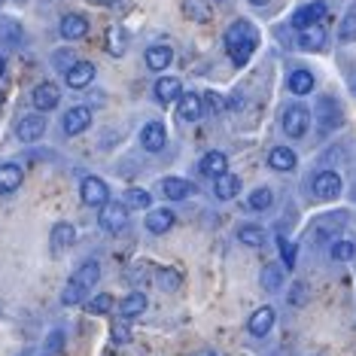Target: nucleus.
<instances>
[{"mask_svg":"<svg viewBox=\"0 0 356 356\" xmlns=\"http://www.w3.org/2000/svg\"><path fill=\"white\" fill-rule=\"evenodd\" d=\"M256 43H259V34L247 19H238L229 31H225V52H229L234 67H244L250 61V55L256 52Z\"/></svg>","mask_w":356,"mask_h":356,"instance_id":"nucleus-1","label":"nucleus"},{"mask_svg":"<svg viewBox=\"0 0 356 356\" xmlns=\"http://www.w3.org/2000/svg\"><path fill=\"white\" fill-rule=\"evenodd\" d=\"M98 225L107 234H119L128 225V207L125 204H116V201H107V204L101 207V213H98Z\"/></svg>","mask_w":356,"mask_h":356,"instance_id":"nucleus-2","label":"nucleus"},{"mask_svg":"<svg viewBox=\"0 0 356 356\" xmlns=\"http://www.w3.org/2000/svg\"><path fill=\"white\" fill-rule=\"evenodd\" d=\"M307 125H311V113H307V107L293 104V107L283 110V131H286L289 137H305Z\"/></svg>","mask_w":356,"mask_h":356,"instance_id":"nucleus-3","label":"nucleus"},{"mask_svg":"<svg viewBox=\"0 0 356 356\" xmlns=\"http://www.w3.org/2000/svg\"><path fill=\"white\" fill-rule=\"evenodd\" d=\"M79 195H83L88 207H104L110 201V189L101 177H86V180L79 183Z\"/></svg>","mask_w":356,"mask_h":356,"instance_id":"nucleus-4","label":"nucleus"},{"mask_svg":"<svg viewBox=\"0 0 356 356\" xmlns=\"http://www.w3.org/2000/svg\"><path fill=\"white\" fill-rule=\"evenodd\" d=\"M43 134H46V119L40 116V113H28V116H22L19 125H15V137H19L22 143H34Z\"/></svg>","mask_w":356,"mask_h":356,"instance_id":"nucleus-5","label":"nucleus"},{"mask_svg":"<svg viewBox=\"0 0 356 356\" xmlns=\"http://www.w3.org/2000/svg\"><path fill=\"white\" fill-rule=\"evenodd\" d=\"M341 177H338L335 171H323L314 177V183H311V189H314V195H317L320 201H332V198H338L341 195Z\"/></svg>","mask_w":356,"mask_h":356,"instance_id":"nucleus-6","label":"nucleus"},{"mask_svg":"<svg viewBox=\"0 0 356 356\" xmlns=\"http://www.w3.org/2000/svg\"><path fill=\"white\" fill-rule=\"evenodd\" d=\"M323 15H326V3H323V0H314V3H307V6H298L296 15H293V25L298 31H305L311 25H320Z\"/></svg>","mask_w":356,"mask_h":356,"instance_id":"nucleus-7","label":"nucleus"},{"mask_svg":"<svg viewBox=\"0 0 356 356\" xmlns=\"http://www.w3.org/2000/svg\"><path fill=\"white\" fill-rule=\"evenodd\" d=\"M88 125H92V110H88V107H74V110L64 113V122H61L64 134L76 137V134H83Z\"/></svg>","mask_w":356,"mask_h":356,"instance_id":"nucleus-8","label":"nucleus"},{"mask_svg":"<svg viewBox=\"0 0 356 356\" xmlns=\"http://www.w3.org/2000/svg\"><path fill=\"white\" fill-rule=\"evenodd\" d=\"M31 101H34V107L40 113H49L58 107V101H61V92H58V86L55 83H40L34 88V95H31Z\"/></svg>","mask_w":356,"mask_h":356,"instance_id":"nucleus-9","label":"nucleus"},{"mask_svg":"<svg viewBox=\"0 0 356 356\" xmlns=\"http://www.w3.org/2000/svg\"><path fill=\"white\" fill-rule=\"evenodd\" d=\"M344 222H347V213H344V210H338L335 216H320V220L311 225V241H326L329 234H335Z\"/></svg>","mask_w":356,"mask_h":356,"instance_id":"nucleus-10","label":"nucleus"},{"mask_svg":"<svg viewBox=\"0 0 356 356\" xmlns=\"http://www.w3.org/2000/svg\"><path fill=\"white\" fill-rule=\"evenodd\" d=\"M92 79H95V64L92 61H76L74 67L64 74V83H67L70 88H76V92L92 86Z\"/></svg>","mask_w":356,"mask_h":356,"instance_id":"nucleus-11","label":"nucleus"},{"mask_svg":"<svg viewBox=\"0 0 356 356\" xmlns=\"http://www.w3.org/2000/svg\"><path fill=\"white\" fill-rule=\"evenodd\" d=\"M58 31H61L64 40H83L88 34V19H86V15H79V13H67L61 19Z\"/></svg>","mask_w":356,"mask_h":356,"instance_id":"nucleus-12","label":"nucleus"},{"mask_svg":"<svg viewBox=\"0 0 356 356\" xmlns=\"http://www.w3.org/2000/svg\"><path fill=\"white\" fill-rule=\"evenodd\" d=\"M274 326V311L271 307H259L256 314H250V320H247V332L253 338H265L271 332Z\"/></svg>","mask_w":356,"mask_h":356,"instance_id":"nucleus-13","label":"nucleus"},{"mask_svg":"<svg viewBox=\"0 0 356 356\" xmlns=\"http://www.w3.org/2000/svg\"><path fill=\"white\" fill-rule=\"evenodd\" d=\"M171 61H174V49H171V46L156 43V46H149V49H147V67L156 70V74H161L165 67H171Z\"/></svg>","mask_w":356,"mask_h":356,"instance_id":"nucleus-14","label":"nucleus"},{"mask_svg":"<svg viewBox=\"0 0 356 356\" xmlns=\"http://www.w3.org/2000/svg\"><path fill=\"white\" fill-rule=\"evenodd\" d=\"M140 147L147 149V152H159L161 147H165V125H161V122L143 125V131H140Z\"/></svg>","mask_w":356,"mask_h":356,"instance_id":"nucleus-15","label":"nucleus"},{"mask_svg":"<svg viewBox=\"0 0 356 356\" xmlns=\"http://www.w3.org/2000/svg\"><path fill=\"white\" fill-rule=\"evenodd\" d=\"M147 229H149L152 234L171 232V229H174V210H168V207L149 210V213H147Z\"/></svg>","mask_w":356,"mask_h":356,"instance_id":"nucleus-16","label":"nucleus"},{"mask_svg":"<svg viewBox=\"0 0 356 356\" xmlns=\"http://www.w3.org/2000/svg\"><path fill=\"white\" fill-rule=\"evenodd\" d=\"M22 180H25V174H22L19 165H0V195H10V192H15L22 186Z\"/></svg>","mask_w":356,"mask_h":356,"instance_id":"nucleus-17","label":"nucleus"},{"mask_svg":"<svg viewBox=\"0 0 356 356\" xmlns=\"http://www.w3.org/2000/svg\"><path fill=\"white\" fill-rule=\"evenodd\" d=\"M161 195L171 201H183L192 195V183H186L183 177H165V180H161Z\"/></svg>","mask_w":356,"mask_h":356,"instance_id":"nucleus-18","label":"nucleus"},{"mask_svg":"<svg viewBox=\"0 0 356 356\" xmlns=\"http://www.w3.org/2000/svg\"><path fill=\"white\" fill-rule=\"evenodd\" d=\"M180 95H183V86L177 76H161L156 83V101L159 104H171V101L180 98Z\"/></svg>","mask_w":356,"mask_h":356,"instance_id":"nucleus-19","label":"nucleus"},{"mask_svg":"<svg viewBox=\"0 0 356 356\" xmlns=\"http://www.w3.org/2000/svg\"><path fill=\"white\" fill-rule=\"evenodd\" d=\"M268 165L274 168V171H296L298 159H296V152L289 147H274L268 152Z\"/></svg>","mask_w":356,"mask_h":356,"instance_id":"nucleus-20","label":"nucleus"},{"mask_svg":"<svg viewBox=\"0 0 356 356\" xmlns=\"http://www.w3.org/2000/svg\"><path fill=\"white\" fill-rule=\"evenodd\" d=\"M298 46H302V49H311V52L323 49V46H326V28H323V25L305 28L302 34H298Z\"/></svg>","mask_w":356,"mask_h":356,"instance_id":"nucleus-21","label":"nucleus"},{"mask_svg":"<svg viewBox=\"0 0 356 356\" xmlns=\"http://www.w3.org/2000/svg\"><path fill=\"white\" fill-rule=\"evenodd\" d=\"M143 311H147V296H143V293H128L122 302H119V314H122L125 320L140 317Z\"/></svg>","mask_w":356,"mask_h":356,"instance_id":"nucleus-22","label":"nucleus"},{"mask_svg":"<svg viewBox=\"0 0 356 356\" xmlns=\"http://www.w3.org/2000/svg\"><path fill=\"white\" fill-rule=\"evenodd\" d=\"M201 113H204V104H201L198 95H192V92L180 95V119H186V122H198Z\"/></svg>","mask_w":356,"mask_h":356,"instance_id":"nucleus-23","label":"nucleus"},{"mask_svg":"<svg viewBox=\"0 0 356 356\" xmlns=\"http://www.w3.org/2000/svg\"><path fill=\"white\" fill-rule=\"evenodd\" d=\"M201 171H204L207 177H222V174H229V159L222 156V152H207L204 159H201Z\"/></svg>","mask_w":356,"mask_h":356,"instance_id":"nucleus-24","label":"nucleus"},{"mask_svg":"<svg viewBox=\"0 0 356 356\" xmlns=\"http://www.w3.org/2000/svg\"><path fill=\"white\" fill-rule=\"evenodd\" d=\"M213 192H216V198H220V201H232L241 192V180H238V177H232V174H222V177H216Z\"/></svg>","mask_w":356,"mask_h":356,"instance_id":"nucleus-25","label":"nucleus"},{"mask_svg":"<svg viewBox=\"0 0 356 356\" xmlns=\"http://www.w3.org/2000/svg\"><path fill=\"white\" fill-rule=\"evenodd\" d=\"M74 280L79 283V286H86V289H92L95 283L101 280V265L98 262H83L76 268V274H74Z\"/></svg>","mask_w":356,"mask_h":356,"instance_id":"nucleus-26","label":"nucleus"},{"mask_svg":"<svg viewBox=\"0 0 356 356\" xmlns=\"http://www.w3.org/2000/svg\"><path fill=\"white\" fill-rule=\"evenodd\" d=\"M74 241H76V232H74V225H70V222H58V225L52 229V247H55V250L74 247Z\"/></svg>","mask_w":356,"mask_h":356,"instance_id":"nucleus-27","label":"nucleus"},{"mask_svg":"<svg viewBox=\"0 0 356 356\" xmlns=\"http://www.w3.org/2000/svg\"><path fill=\"white\" fill-rule=\"evenodd\" d=\"M289 92L293 95H311L314 92V74L311 70H293V76H289Z\"/></svg>","mask_w":356,"mask_h":356,"instance_id":"nucleus-28","label":"nucleus"},{"mask_svg":"<svg viewBox=\"0 0 356 356\" xmlns=\"http://www.w3.org/2000/svg\"><path fill=\"white\" fill-rule=\"evenodd\" d=\"M320 110H323V131H329V128H338V125H341V107H338L335 101L323 98V101H320Z\"/></svg>","mask_w":356,"mask_h":356,"instance_id":"nucleus-29","label":"nucleus"},{"mask_svg":"<svg viewBox=\"0 0 356 356\" xmlns=\"http://www.w3.org/2000/svg\"><path fill=\"white\" fill-rule=\"evenodd\" d=\"M0 40H3V43H10V46H19L22 40H25V31H22L19 22L3 19V22H0Z\"/></svg>","mask_w":356,"mask_h":356,"instance_id":"nucleus-30","label":"nucleus"},{"mask_svg":"<svg viewBox=\"0 0 356 356\" xmlns=\"http://www.w3.org/2000/svg\"><path fill=\"white\" fill-rule=\"evenodd\" d=\"M238 241L244 247H262L265 244V232L259 225H241L238 229Z\"/></svg>","mask_w":356,"mask_h":356,"instance_id":"nucleus-31","label":"nucleus"},{"mask_svg":"<svg viewBox=\"0 0 356 356\" xmlns=\"http://www.w3.org/2000/svg\"><path fill=\"white\" fill-rule=\"evenodd\" d=\"M156 280H159V286L165 289V293H177V289H180V283H183V274L177 268H161L156 274Z\"/></svg>","mask_w":356,"mask_h":356,"instance_id":"nucleus-32","label":"nucleus"},{"mask_svg":"<svg viewBox=\"0 0 356 356\" xmlns=\"http://www.w3.org/2000/svg\"><path fill=\"white\" fill-rule=\"evenodd\" d=\"M338 40H341V43H353L356 40V0H353L350 10H347L341 28H338Z\"/></svg>","mask_w":356,"mask_h":356,"instance_id":"nucleus-33","label":"nucleus"},{"mask_svg":"<svg viewBox=\"0 0 356 356\" xmlns=\"http://www.w3.org/2000/svg\"><path fill=\"white\" fill-rule=\"evenodd\" d=\"M86 293H88V289H86V286H79V283L70 277V280H67V286H64V293H61V302L67 305V307H74V305L83 302Z\"/></svg>","mask_w":356,"mask_h":356,"instance_id":"nucleus-34","label":"nucleus"},{"mask_svg":"<svg viewBox=\"0 0 356 356\" xmlns=\"http://www.w3.org/2000/svg\"><path fill=\"white\" fill-rule=\"evenodd\" d=\"M280 283H283V265H265V271H262V286L271 289V293H277Z\"/></svg>","mask_w":356,"mask_h":356,"instance_id":"nucleus-35","label":"nucleus"},{"mask_svg":"<svg viewBox=\"0 0 356 356\" xmlns=\"http://www.w3.org/2000/svg\"><path fill=\"white\" fill-rule=\"evenodd\" d=\"M125 31L122 28H110L107 31V52L110 55H116V58H119V55H125Z\"/></svg>","mask_w":356,"mask_h":356,"instance_id":"nucleus-36","label":"nucleus"},{"mask_svg":"<svg viewBox=\"0 0 356 356\" xmlns=\"http://www.w3.org/2000/svg\"><path fill=\"white\" fill-rule=\"evenodd\" d=\"M149 204H152V198H149L147 189H128V192H125V207H140V210H147Z\"/></svg>","mask_w":356,"mask_h":356,"instance_id":"nucleus-37","label":"nucleus"},{"mask_svg":"<svg viewBox=\"0 0 356 356\" xmlns=\"http://www.w3.org/2000/svg\"><path fill=\"white\" fill-rule=\"evenodd\" d=\"M353 256H356L353 241H335V244H332V259H338V262H350Z\"/></svg>","mask_w":356,"mask_h":356,"instance_id":"nucleus-38","label":"nucleus"},{"mask_svg":"<svg viewBox=\"0 0 356 356\" xmlns=\"http://www.w3.org/2000/svg\"><path fill=\"white\" fill-rule=\"evenodd\" d=\"M271 201H274V195H271V189H265V186H259V189L250 195V210H268L271 207Z\"/></svg>","mask_w":356,"mask_h":356,"instance_id":"nucleus-39","label":"nucleus"},{"mask_svg":"<svg viewBox=\"0 0 356 356\" xmlns=\"http://www.w3.org/2000/svg\"><path fill=\"white\" fill-rule=\"evenodd\" d=\"M86 311H88V314H110V311H113V296H107V293L95 296L92 302H88Z\"/></svg>","mask_w":356,"mask_h":356,"instance_id":"nucleus-40","label":"nucleus"},{"mask_svg":"<svg viewBox=\"0 0 356 356\" xmlns=\"http://www.w3.org/2000/svg\"><path fill=\"white\" fill-rule=\"evenodd\" d=\"M52 61H55V67H58V70H64V74H67V70L76 64V58H74V52H70V49H58Z\"/></svg>","mask_w":356,"mask_h":356,"instance_id":"nucleus-41","label":"nucleus"},{"mask_svg":"<svg viewBox=\"0 0 356 356\" xmlns=\"http://www.w3.org/2000/svg\"><path fill=\"white\" fill-rule=\"evenodd\" d=\"M64 347V332L61 329H55L49 332V338H46V356H55Z\"/></svg>","mask_w":356,"mask_h":356,"instance_id":"nucleus-42","label":"nucleus"},{"mask_svg":"<svg viewBox=\"0 0 356 356\" xmlns=\"http://www.w3.org/2000/svg\"><path fill=\"white\" fill-rule=\"evenodd\" d=\"M113 341H116V344H128V341H131V329H128L125 326V323H113Z\"/></svg>","mask_w":356,"mask_h":356,"instance_id":"nucleus-43","label":"nucleus"},{"mask_svg":"<svg viewBox=\"0 0 356 356\" xmlns=\"http://www.w3.org/2000/svg\"><path fill=\"white\" fill-rule=\"evenodd\" d=\"M280 256H283V265H286V268H293V265H296V244H289V241L280 238Z\"/></svg>","mask_w":356,"mask_h":356,"instance_id":"nucleus-44","label":"nucleus"},{"mask_svg":"<svg viewBox=\"0 0 356 356\" xmlns=\"http://www.w3.org/2000/svg\"><path fill=\"white\" fill-rule=\"evenodd\" d=\"M204 104H207V107L213 110V113H222V110H225V104H222V98H220L216 92H207V95H204Z\"/></svg>","mask_w":356,"mask_h":356,"instance_id":"nucleus-45","label":"nucleus"},{"mask_svg":"<svg viewBox=\"0 0 356 356\" xmlns=\"http://www.w3.org/2000/svg\"><path fill=\"white\" fill-rule=\"evenodd\" d=\"M289 302H293V305H302V302H305V286H302V283H296V289H293V296H289Z\"/></svg>","mask_w":356,"mask_h":356,"instance_id":"nucleus-46","label":"nucleus"},{"mask_svg":"<svg viewBox=\"0 0 356 356\" xmlns=\"http://www.w3.org/2000/svg\"><path fill=\"white\" fill-rule=\"evenodd\" d=\"M3 74H6V61H3V55H0V79H3Z\"/></svg>","mask_w":356,"mask_h":356,"instance_id":"nucleus-47","label":"nucleus"},{"mask_svg":"<svg viewBox=\"0 0 356 356\" xmlns=\"http://www.w3.org/2000/svg\"><path fill=\"white\" fill-rule=\"evenodd\" d=\"M192 356H216L213 350H198V353H192Z\"/></svg>","mask_w":356,"mask_h":356,"instance_id":"nucleus-48","label":"nucleus"},{"mask_svg":"<svg viewBox=\"0 0 356 356\" xmlns=\"http://www.w3.org/2000/svg\"><path fill=\"white\" fill-rule=\"evenodd\" d=\"M250 3H253V6H265V3H268V0H250Z\"/></svg>","mask_w":356,"mask_h":356,"instance_id":"nucleus-49","label":"nucleus"},{"mask_svg":"<svg viewBox=\"0 0 356 356\" xmlns=\"http://www.w3.org/2000/svg\"><path fill=\"white\" fill-rule=\"evenodd\" d=\"M350 86H353V92H356V74L350 76Z\"/></svg>","mask_w":356,"mask_h":356,"instance_id":"nucleus-50","label":"nucleus"},{"mask_svg":"<svg viewBox=\"0 0 356 356\" xmlns=\"http://www.w3.org/2000/svg\"><path fill=\"white\" fill-rule=\"evenodd\" d=\"M216 3H220V0H216Z\"/></svg>","mask_w":356,"mask_h":356,"instance_id":"nucleus-51","label":"nucleus"}]
</instances>
